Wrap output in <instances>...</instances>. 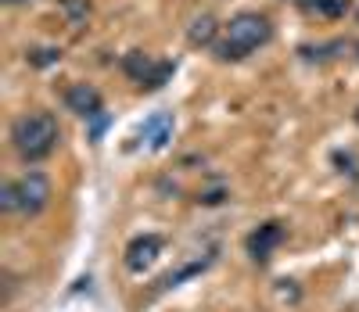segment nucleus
Segmentation results:
<instances>
[{
    "instance_id": "1",
    "label": "nucleus",
    "mask_w": 359,
    "mask_h": 312,
    "mask_svg": "<svg viewBox=\"0 0 359 312\" xmlns=\"http://www.w3.org/2000/svg\"><path fill=\"white\" fill-rule=\"evenodd\" d=\"M57 140H62V126L50 111H25L11 122V147L25 165L47 162L57 151Z\"/></svg>"
},
{
    "instance_id": "2",
    "label": "nucleus",
    "mask_w": 359,
    "mask_h": 312,
    "mask_svg": "<svg viewBox=\"0 0 359 312\" xmlns=\"http://www.w3.org/2000/svg\"><path fill=\"white\" fill-rule=\"evenodd\" d=\"M269 40H273L269 18L259 11H241L223 25V40L216 43V57L219 61H245L252 50L266 47Z\"/></svg>"
},
{
    "instance_id": "3",
    "label": "nucleus",
    "mask_w": 359,
    "mask_h": 312,
    "mask_svg": "<svg viewBox=\"0 0 359 312\" xmlns=\"http://www.w3.org/2000/svg\"><path fill=\"white\" fill-rule=\"evenodd\" d=\"M54 198V186H50V176L40 172V169H25L18 179H8L0 186V208L4 212H18L25 219L40 215Z\"/></svg>"
},
{
    "instance_id": "4",
    "label": "nucleus",
    "mask_w": 359,
    "mask_h": 312,
    "mask_svg": "<svg viewBox=\"0 0 359 312\" xmlns=\"http://www.w3.org/2000/svg\"><path fill=\"white\" fill-rule=\"evenodd\" d=\"M123 72H126L133 83H140L144 90H158V86H165V79L176 72V65H172V61H155L151 54H144V50H130V54L123 57Z\"/></svg>"
},
{
    "instance_id": "5",
    "label": "nucleus",
    "mask_w": 359,
    "mask_h": 312,
    "mask_svg": "<svg viewBox=\"0 0 359 312\" xmlns=\"http://www.w3.org/2000/svg\"><path fill=\"white\" fill-rule=\"evenodd\" d=\"M284 223L280 219H266V223H259L248 237H245V252L255 259V262H269L273 259V252L284 244Z\"/></svg>"
},
{
    "instance_id": "6",
    "label": "nucleus",
    "mask_w": 359,
    "mask_h": 312,
    "mask_svg": "<svg viewBox=\"0 0 359 312\" xmlns=\"http://www.w3.org/2000/svg\"><path fill=\"white\" fill-rule=\"evenodd\" d=\"M162 247H165V240H162L158 233H140V237H133V240L126 244L123 262H126V269H130L133 276H140V273H147V269L158 262Z\"/></svg>"
},
{
    "instance_id": "7",
    "label": "nucleus",
    "mask_w": 359,
    "mask_h": 312,
    "mask_svg": "<svg viewBox=\"0 0 359 312\" xmlns=\"http://www.w3.org/2000/svg\"><path fill=\"white\" fill-rule=\"evenodd\" d=\"M65 108L76 111L79 118H101V115H104V97H101L97 86L76 83V86L65 90Z\"/></svg>"
},
{
    "instance_id": "8",
    "label": "nucleus",
    "mask_w": 359,
    "mask_h": 312,
    "mask_svg": "<svg viewBox=\"0 0 359 312\" xmlns=\"http://www.w3.org/2000/svg\"><path fill=\"white\" fill-rule=\"evenodd\" d=\"M172 130H176V118L169 111H155L144 118V126L137 130V140L147 147V151H162L169 140H172Z\"/></svg>"
},
{
    "instance_id": "9",
    "label": "nucleus",
    "mask_w": 359,
    "mask_h": 312,
    "mask_svg": "<svg viewBox=\"0 0 359 312\" xmlns=\"http://www.w3.org/2000/svg\"><path fill=\"white\" fill-rule=\"evenodd\" d=\"M216 33H219L216 18H212V15H198V18L191 22V29H187V40H191V47H216V43H219Z\"/></svg>"
},
{
    "instance_id": "10",
    "label": "nucleus",
    "mask_w": 359,
    "mask_h": 312,
    "mask_svg": "<svg viewBox=\"0 0 359 312\" xmlns=\"http://www.w3.org/2000/svg\"><path fill=\"white\" fill-rule=\"evenodd\" d=\"M298 8L320 18H341L352 11V0H298Z\"/></svg>"
},
{
    "instance_id": "11",
    "label": "nucleus",
    "mask_w": 359,
    "mask_h": 312,
    "mask_svg": "<svg viewBox=\"0 0 359 312\" xmlns=\"http://www.w3.org/2000/svg\"><path fill=\"white\" fill-rule=\"evenodd\" d=\"M208 266H212V255H208V259H194V262H187V266H180L176 273L162 276V291H169V287H180V284H184V280H191V276L205 273Z\"/></svg>"
},
{
    "instance_id": "12",
    "label": "nucleus",
    "mask_w": 359,
    "mask_h": 312,
    "mask_svg": "<svg viewBox=\"0 0 359 312\" xmlns=\"http://www.w3.org/2000/svg\"><path fill=\"white\" fill-rule=\"evenodd\" d=\"M29 65H36V69H47V65H57L62 61V50H54V47H36V50H29Z\"/></svg>"
},
{
    "instance_id": "13",
    "label": "nucleus",
    "mask_w": 359,
    "mask_h": 312,
    "mask_svg": "<svg viewBox=\"0 0 359 312\" xmlns=\"http://www.w3.org/2000/svg\"><path fill=\"white\" fill-rule=\"evenodd\" d=\"M65 11H69L72 22H79L83 15H90V4H86V0H65Z\"/></svg>"
},
{
    "instance_id": "14",
    "label": "nucleus",
    "mask_w": 359,
    "mask_h": 312,
    "mask_svg": "<svg viewBox=\"0 0 359 312\" xmlns=\"http://www.w3.org/2000/svg\"><path fill=\"white\" fill-rule=\"evenodd\" d=\"M334 165H341L338 172H348V176H355V158H352V154H334Z\"/></svg>"
},
{
    "instance_id": "15",
    "label": "nucleus",
    "mask_w": 359,
    "mask_h": 312,
    "mask_svg": "<svg viewBox=\"0 0 359 312\" xmlns=\"http://www.w3.org/2000/svg\"><path fill=\"white\" fill-rule=\"evenodd\" d=\"M352 118H355V126H359V108H355V115H352Z\"/></svg>"
},
{
    "instance_id": "16",
    "label": "nucleus",
    "mask_w": 359,
    "mask_h": 312,
    "mask_svg": "<svg viewBox=\"0 0 359 312\" xmlns=\"http://www.w3.org/2000/svg\"><path fill=\"white\" fill-rule=\"evenodd\" d=\"M4 4H22V0H4Z\"/></svg>"
},
{
    "instance_id": "17",
    "label": "nucleus",
    "mask_w": 359,
    "mask_h": 312,
    "mask_svg": "<svg viewBox=\"0 0 359 312\" xmlns=\"http://www.w3.org/2000/svg\"><path fill=\"white\" fill-rule=\"evenodd\" d=\"M355 50H359V47H355Z\"/></svg>"
}]
</instances>
